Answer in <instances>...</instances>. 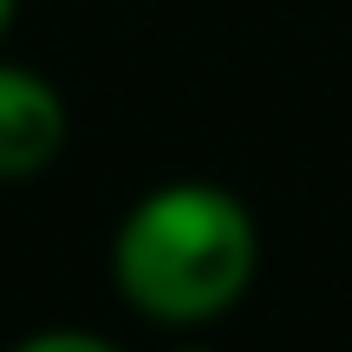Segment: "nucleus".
Masks as SVG:
<instances>
[{
	"label": "nucleus",
	"instance_id": "f257e3e1",
	"mask_svg": "<svg viewBox=\"0 0 352 352\" xmlns=\"http://www.w3.org/2000/svg\"><path fill=\"white\" fill-rule=\"evenodd\" d=\"M261 241L241 196L215 183H164L124 215L111 241V274L138 314L164 327L215 320L248 294Z\"/></svg>",
	"mask_w": 352,
	"mask_h": 352
},
{
	"label": "nucleus",
	"instance_id": "f03ea898",
	"mask_svg": "<svg viewBox=\"0 0 352 352\" xmlns=\"http://www.w3.org/2000/svg\"><path fill=\"white\" fill-rule=\"evenodd\" d=\"M65 151V98L33 65H0V183H26Z\"/></svg>",
	"mask_w": 352,
	"mask_h": 352
},
{
	"label": "nucleus",
	"instance_id": "7ed1b4c3",
	"mask_svg": "<svg viewBox=\"0 0 352 352\" xmlns=\"http://www.w3.org/2000/svg\"><path fill=\"white\" fill-rule=\"evenodd\" d=\"M13 352H118L111 340H98V333H72V327H52V333H33V340H20Z\"/></svg>",
	"mask_w": 352,
	"mask_h": 352
},
{
	"label": "nucleus",
	"instance_id": "20e7f679",
	"mask_svg": "<svg viewBox=\"0 0 352 352\" xmlns=\"http://www.w3.org/2000/svg\"><path fill=\"white\" fill-rule=\"evenodd\" d=\"M13 7H20V0H0V33H7V20H13Z\"/></svg>",
	"mask_w": 352,
	"mask_h": 352
},
{
	"label": "nucleus",
	"instance_id": "39448f33",
	"mask_svg": "<svg viewBox=\"0 0 352 352\" xmlns=\"http://www.w3.org/2000/svg\"><path fill=\"white\" fill-rule=\"evenodd\" d=\"M176 352H209V346H176Z\"/></svg>",
	"mask_w": 352,
	"mask_h": 352
}]
</instances>
